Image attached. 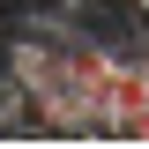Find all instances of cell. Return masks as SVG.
I'll use <instances>...</instances> for the list:
<instances>
[{
    "label": "cell",
    "mask_w": 149,
    "mask_h": 149,
    "mask_svg": "<svg viewBox=\"0 0 149 149\" xmlns=\"http://www.w3.org/2000/svg\"><path fill=\"white\" fill-rule=\"evenodd\" d=\"M112 142H149V112H134V119H119V127H112Z\"/></svg>",
    "instance_id": "6da1fadb"
}]
</instances>
